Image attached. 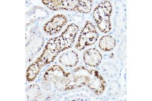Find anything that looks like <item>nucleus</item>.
Here are the masks:
<instances>
[{
    "label": "nucleus",
    "instance_id": "nucleus-1",
    "mask_svg": "<svg viewBox=\"0 0 152 101\" xmlns=\"http://www.w3.org/2000/svg\"><path fill=\"white\" fill-rule=\"evenodd\" d=\"M43 83L49 90L66 92L76 89L72 72H66L58 65H53L47 69L44 75Z\"/></svg>",
    "mask_w": 152,
    "mask_h": 101
},
{
    "label": "nucleus",
    "instance_id": "nucleus-2",
    "mask_svg": "<svg viewBox=\"0 0 152 101\" xmlns=\"http://www.w3.org/2000/svg\"><path fill=\"white\" fill-rule=\"evenodd\" d=\"M72 73L76 89L86 86L98 96L105 90V81L96 70L81 66L74 69Z\"/></svg>",
    "mask_w": 152,
    "mask_h": 101
},
{
    "label": "nucleus",
    "instance_id": "nucleus-3",
    "mask_svg": "<svg viewBox=\"0 0 152 101\" xmlns=\"http://www.w3.org/2000/svg\"><path fill=\"white\" fill-rule=\"evenodd\" d=\"M62 52L58 37L51 38L47 42L41 55L28 67L26 72L27 81L31 82L36 78L42 67L51 63Z\"/></svg>",
    "mask_w": 152,
    "mask_h": 101
},
{
    "label": "nucleus",
    "instance_id": "nucleus-4",
    "mask_svg": "<svg viewBox=\"0 0 152 101\" xmlns=\"http://www.w3.org/2000/svg\"><path fill=\"white\" fill-rule=\"evenodd\" d=\"M42 2L51 10H62L85 14L90 13L93 6L91 0H44Z\"/></svg>",
    "mask_w": 152,
    "mask_h": 101
},
{
    "label": "nucleus",
    "instance_id": "nucleus-5",
    "mask_svg": "<svg viewBox=\"0 0 152 101\" xmlns=\"http://www.w3.org/2000/svg\"><path fill=\"white\" fill-rule=\"evenodd\" d=\"M112 10V5L109 1H104L101 2L94 10V20L97 28L102 33H107L111 31L110 18Z\"/></svg>",
    "mask_w": 152,
    "mask_h": 101
},
{
    "label": "nucleus",
    "instance_id": "nucleus-6",
    "mask_svg": "<svg viewBox=\"0 0 152 101\" xmlns=\"http://www.w3.org/2000/svg\"><path fill=\"white\" fill-rule=\"evenodd\" d=\"M99 36L95 26L90 21H87L85 26L81 30L75 48L78 51H82L87 47L96 43Z\"/></svg>",
    "mask_w": 152,
    "mask_h": 101
},
{
    "label": "nucleus",
    "instance_id": "nucleus-7",
    "mask_svg": "<svg viewBox=\"0 0 152 101\" xmlns=\"http://www.w3.org/2000/svg\"><path fill=\"white\" fill-rule=\"evenodd\" d=\"M79 28L74 23L69 24L62 33L58 36L62 52L71 48L75 42Z\"/></svg>",
    "mask_w": 152,
    "mask_h": 101
},
{
    "label": "nucleus",
    "instance_id": "nucleus-8",
    "mask_svg": "<svg viewBox=\"0 0 152 101\" xmlns=\"http://www.w3.org/2000/svg\"><path fill=\"white\" fill-rule=\"evenodd\" d=\"M67 18L64 15L57 14L45 23L44 26V31L50 36L57 34L67 23Z\"/></svg>",
    "mask_w": 152,
    "mask_h": 101
},
{
    "label": "nucleus",
    "instance_id": "nucleus-9",
    "mask_svg": "<svg viewBox=\"0 0 152 101\" xmlns=\"http://www.w3.org/2000/svg\"><path fill=\"white\" fill-rule=\"evenodd\" d=\"M102 54L95 48L88 49L83 54V60L85 64L90 67H97L102 62Z\"/></svg>",
    "mask_w": 152,
    "mask_h": 101
},
{
    "label": "nucleus",
    "instance_id": "nucleus-10",
    "mask_svg": "<svg viewBox=\"0 0 152 101\" xmlns=\"http://www.w3.org/2000/svg\"><path fill=\"white\" fill-rule=\"evenodd\" d=\"M79 61V57L74 51H69L62 54L59 58V62L64 67H75Z\"/></svg>",
    "mask_w": 152,
    "mask_h": 101
},
{
    "label": "nucleus",
    "instance_id": "nucleus-11",
    "mask_svg": "<svg viewBox=\"0 0 152 101\" xmlns=\"http://www.w3.org/2000/svg\"><path fill=\"white\" fill-rule=\"evenodd\" d=\"M116 45V39L110 35H106L101 38L99 42V48L104 52H110L114 49Z\"/></svg>",
    "mask_w": 152,
    "mask_h": 101
},
{
    "label": "nucleus",
    "instance_id": "nucleus-12",
    "mask_svg": "<svg viewBox=\"0 0 152 101\" xmlns=\"http://www.w3.org/2000/svg\"><path fill=\"white\" fill-rule=\"evenodd\" d=\"M39 95H40V89L38 85H31L28 88L27 96L28 100H35Z\"/></svg>",
    "mask_w": 152,
    "mask_h": 101
}]
</instances>
